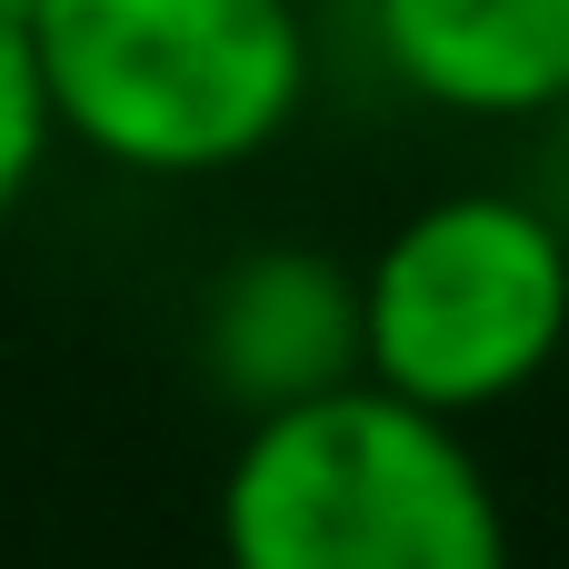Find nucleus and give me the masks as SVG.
I'll return each mask as SVG.
<instances>
[{
	"label": "nucleus",
	"instance_id": "20e7f679",
	"mask_svg": "<svg viewBox=\"0 0 569 569\" xmlns=\"http://www.w3.org/2000/svg\"><path fill=\"white\" fill-rule=\"evenodd\" d=\"M190 360L210 400L250 420L310 410L330 390H360V270L310 250V240H260L200 280Z\"/></svg>",
	"mask_w": 569,
	"mask_h": 569
},
{
	"label": "nucleus",
	"instance_id": "39448f33",
	"mask_svg": "<svg viewBox=\"0 0 569 569\" xmlns=\"http://www.w3.org/2000/svg\"><path fill=\"white\" fill-rule=\"evenodd\" d=\"M370 50L450 120H569V0H370Z\"/></svg>",
	"mask_w": 569,
	"mask_h": 569
},
{
	"label": "nucleus",
	"instance_id": "f257e3e1",
	"mask_svg": "<svg viewBox=\"0 0 569 569\" xmlns=\"http://www.w3.org/2000/svg\"><path fill=\"white\" fill-rule=\"evenodd\" d=\"M20 40L50 130L130 180L250 170L320 80L300 0H40Z\"/></svg>",
	"mask_w": 569,
	"mask_h": 569
},
{
	"label": "nucleus",
	"instance_id": "7ed1b4c3",
	"mask_svg": "<svg viewBox=\"0 0 569 569\" xmlns=\"http://www.w3.org/2000/svg\"><path fill=\"white\" fill-rule=\"evenodd\" d=\"M569 340V230L540 190H440L360 260V380L430 420L510 410Z\"/></svg>",
	"mask_w": 569,
	"mask_h": 569
},
{
	"label": "nucleus",
	"instance_id": "0eeeda50",
	"mask_svg": "<svg viewBox=\"0 0 569 569\" xmlns=\"http://www.w3.org/2000/svg\"><path fill=\"white\" fill-rule=\"evenodd\" d=\"M30 10H40V0H0V20H10V30H30Z\"/></svg>",
	"mask_w": 569,
	"mask_h": 569
},
{
	"label": "nucleus",
	"instance_id": "423d86ee",
	"mask_svg": "<svg viewBox=\"0 0 569 569\" xmlns=\"http://www.w3.org/2000/svg\"><path fill=\"white\" fill-rule=\"evenodd\" d=\"M50 100H40V70H30V40L0 20V230L20 220V200H30V180H40V160H50Z\"/></svg>",
	"mask_w": 569,
	"mask_h": 569
},
{
	"label": "nucleus",
	"instance_id": "f03ea898",
	"mask_svg": "<svg viewBox=\"0 0 569 569\" xmlns=\"http://www.w3.org/2000/svg\"><path fill=\"white\" fill-rule=\"evenodd\" d=\"M230 569H510V510L480 450L390 390H330L250 420L220 470Z\"/></svg>",
	"mask_w": 569,
	"mask_h": 569
}]
</instances>
